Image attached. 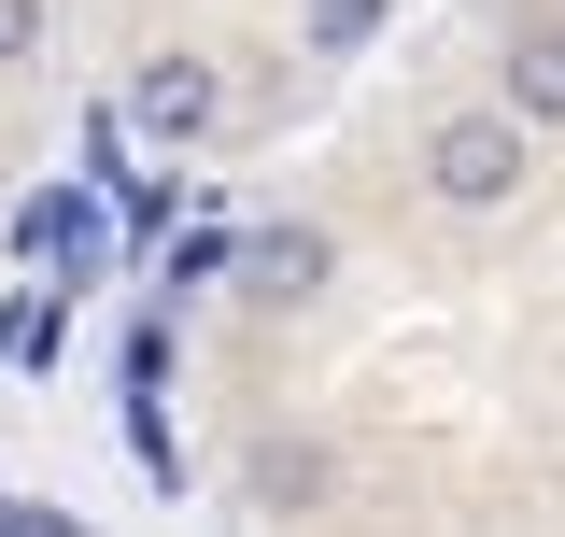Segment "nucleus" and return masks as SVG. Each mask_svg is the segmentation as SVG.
Wrapping results in <instances>:
<instances>
[{
  "label": "nucleus",
  "mask_w": 565,
  "mask_h": 537,
  "mask_svg": "<svg viewBox=\"0 0 565 537\" xmlns=\"http://www.w3.org/2000/svg\"><path fill=\"white\" fill-rule=\"evenodd\" d=\"M43 29H57V0H0V71L43 57Z\"/></svg>",
  "instance_id": "0eeeda50"
},
{
  "label": "nucleus",
  "mask_w": 565,
  "mask_h": 537,
  "mask_svg": "<svg viewBox=\"0 0 565 537\" xmlns=\"http://www.w3.org/2000/svg\"><path fill=\"white\" fill-rule=\"evenodd\" d=\"M14 241H29V255H85V241H99V199H85V185H57V199L14 212Z\"/></svg>",
  "instance_id": "39448f33"
},
{
  "label": "nucleus",
  "mask_w": 565,
  "mask_h": 537,
  "mask_svg": "<svg viewBox=\"0 0 565 537\" xmlns=\"http://www.w3.org/2000/svg\"><path fill=\"white\" fill-rule=\"evenodd\" d=\"M326 268H340L326 227H269V241H255V297H326Z\"/></svg>",
  "instance_id": "20e7f679"
},
{
  "label": "nucleus",
  "mask_w": 565,
  "mask_h": 537,
  "mask_svg": "<svg viewBox=\"0 0 565 537\" xmlns=\"http://www.w3.org/2000/svg\"><path fill=\"white\" fill-rule=\"evenodd\" d=\"M411 185L438 212H509L523 185H537V128L509 114V99H452L438 128H424V156H411Z\"/></svg>",
  "instance_id": "f257e3e1"
},
{
  "label": "nucleus",
  "mask_w": 565,
  "mask_h": 537,
  "mask_svg": "<svg viewBox=\"0 0 565 537\" xmlns=\"http://www.w3.org/2000/svg\"><path fill=\"white\" fill-rule=\"evenodd\" d=\"M0 524H14V495H0Z\"/></svg>",
  "instance_id": "6e6552de"
},
{
  "label": "nucleus",
  "mask_w": 565,
  "mask_h": 537,
  "mask_svg": "<svg viewBox=\"0 0 565 537\" xmlns=\"http://www.w3.org/2000/svg\"><path fill=\"white\" fill-rule=\"evenodd\" d=\"M212 114H226V85H212L199 43H156V57L128 71V128H141V141H170V156H184V141H212Z\"/></svg>",
  "instance_id": "f03ea898"
},
{
  "label": "nucleus",
  "mask_w": 565,
  "mask_h": 537,
  "mask_svg": "<svg viewBox=\"0 0 565 537\" xmlns=\"http://www.w3.org/2000/svg\"><path fill=\"white\" fill-rule=\"evenodd\" d=\"M396 29V0H311V57H367Z\"/></svg>",
  "instance_id": "423d86ee"
},
{
  "label": "nucleus",
  "mask_w": 565,
  "mask_h": 537,
  "mask_svg": "<svg viewBox=\"0 0 565 537\" xmlns=\"http://www.w3.org/2000/svg\"><path fill=\"white\" fill-rule=\"evenodd\" d=\"M494 99H509L523 128H565V14H523V29L494 43Z\"/></svg>",
  "instance_id": "7ed1b4c3"
}]
</instances>
